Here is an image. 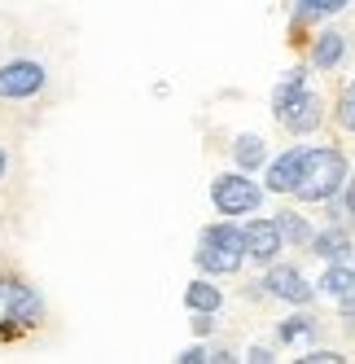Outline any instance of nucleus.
<instances>
[{"instance_id":"obj_22","label":"nucleus","mask_w":355,"mask_h":364,"mask_svg":"<svg viewBox=\"0 0 355 364\" xmlns=\"http://www.w3.org/2000/svg\"><path fill=\"white\" fill-rule=\"evenodd\" d=\"M207 360H211V347L202 343V338H197L193 347H185L180 355H175V364H207Z\"/></svg>"},{"instance_id":"obj_2","label":"nucleus","mask_w":355,"mask_h":364,"mask_svg":"<svg viewBox=\"0 0 355 364\" xmlns=\"http://www.w3.org/2000/svg\"><path fill=\"white\" fill-rule=\"evenodd\" d=\"M351 176V163L338 145H307V159H302V171H298V185L290 198H298L302 206H320L324 198L342 193Z\"/></svg>"},{"instance_id":"obj_26","label":"nucleus","mask_w":355,"mask_h":364,"mask_svg":"<svg viewBox=\"0 0 355 364\" xmlns=\"http://www.w3.org/2000/svg\"><path fill=\"white\" fill-rule=\"evenodd\" d=\"M342 198H346V211H351V220H355V171L346 176V185H342Z\"/></svg>"},{"instance_id":"obj_20","label":"nucleus","mask_w":355,"mask_h":364,"mask_svg":"<svg viewBox=\"0 0 355 364\" xmlns=\"http://www.w3.org/2000/svg\"><path fill=\"white\" fill-rule=\"evenodd\" d=\"M346 355L338 351V347H302V355H298V364H342Z\"/></svg>"},{"instance_id":"obj_21","label":"nucleus","mask_w":355,"mask_h":364,"mask_svg":"<svg viewBox=\"0 0 355 364\" xmlns=\"http://www.w3.org/2000/svg\"><path fill=\"white\" fill-rule=\"evenodd\" d=\"M320 206H324V220H329V224H346V220H351V211H346V198H342V193L324 198Z\"/></svg>"},{"instance_id":"obj_1","label":"nucleus","mask_w":355,"mask_h":364,"mask_svg":"<svg viewBox=\"0 0 355 364\" xmlns=\"http://www.w3.org/2000/svg\"><path fill=\"white\" fill-rule=\"evenodd\" d=\"M268 110H272L276 127H281L285 136H294V141L316 136L324 127V119H329V110H324V97L312 88V66H302V62L290 66L281 80L272 84Z\"/></svg>"},{"instance_id":"obj_16","label":"nucleus","mask_w":355,"mask_h":364,"mask_svg":"<svg viewBox=\"0 0 355 364\" xmlns=\"http://www.w3.org/2000/svg\"><path fill=\"white\" fill-rule=\"evenodd\" d=\"M185 307H189V311H215V316H219L224 290H219V285H215L207 272H202V277H193V281L185 285Z\"/></svg>"},{"instance_id":"obj_17","label":"nucleus","mask_w":355,"mask_h":364,"mask_svg":"<svg viewBox=\"0 0 355 364\" xmlns=\"http://www.w3.org/2000/svg\"><path fill=\"white\" fill-rule=\"evenodd\" d=\"M342 9H351V0H294V22H329Z\"/></svg>"},{"instance_id":"obj_18","label":"nucleus","mask_w":355,"mask_h":364,"mask_svg":"<svg viewBox=\"0 0 355 364\" xmlns=\"http://www.w3.org/2000/svg\"><path fill=\"white\" fill-rule=\"evenodd\" d=\"M9 307H13V277H0V343H13L18 329L9 321Z\"/></svg>"},{"instance_id":"obj_7","label":"nucleus","mask_w":355,"mask_h":364,"mask_svg":"<svg viewBox=\"0 0 355 364\" xmlns=\"http://www.w3.org/2000/svg\"><path fill=\"white\" fill-rule=\"evenodd\" d=\"M241 237H246V264H255V268H268L272 259H281L285 255V242H281V228H276L272 215H250L241 224Z\"/></svg>"},{"instance_id":"obj_14","label":"nucleus","mask_w":355,"mask_h":364,"mask_svg":"<svg viewBox=\"0 0 355 364\" xmlns=\"http://www.w3.org/2000/svg\"><path fill=\"white\" fill-rule=\"evenodd\" d=\"M276 220V228H281V242H285V250H307V242H312V232H316V224L298 211V206H281V211L272 215Z\"/></svg>"},{"instance_id":"obj_28","label":"nucleus","mask_w":355,"mask_h":364,"mask_svg":"<svg viewBox=\"0 0 355 364\" xmlns=\"http://www.w3.org/2000/svg\"><path fill=\"white\" fill-rule=\"evenodd\" d=\"M351 264H355V246H351Z\"/></svg>"},{"instance_id":"obj_9","label":"nucleus","mask_w":355,"mask_h":364,"mask_svg":"<svg viewBox=\"0 0 355 364\" xmlns=\"http://www.w3.org/2000/svg\"><path fill=\"white\" fill-rule=\"evenodd\" d=\"M302 159H307V145H290L281 154H272L268 167H263V189L276 193V198H290L294 185H298V171H302Z\"/></svg>"},{"instance_id":"obj_23","label":"nucleus","mask_w":355,"mask_h":364,"mask_svg":"<svg viewBox=\"0 0 355 364\" xmlns=\"http://www.w3.org/2000/svg\"><path fill=\"white\" fill-rule=\"evenodd\" d=\"M189 316H193L189 325H193L197 338H211V333H215V311H189Z\"/></svg>"},{"instance_id":"obj_13","label":"nucleus","mask_w":355,"mask_h":364,"mask_svg":"<svg viewBox=\"0 0 355 364\" xmlns=\"http://www.w3.org/2000/svg\"><path fill=\"white\" fill-rule=\"evenodd\" d=\"M320 338V316L312 307H294L290 316L276 325V343L281 347H312Z\"/></svg>"},{"instance_id":"obj_4","label":"nucleus","mask_w":355,"mask_h":364,"mask_svg":"<svg viewBox=\"0 0 355 364\" xmlns=\"http://www.w3.org/2000/svg\"><path fill=\"white\" fill-rule=\"evenodd\" d=\"M263 202H268V189H263V180H255V171H219L211 180V206H215V215H228V220H241V215H255L263 211Z\"/></svg>"},{"instance_id":"obj_8","label":"nucleus","mask_w":355,"mask_h":364,"mask_svg":"<svg viewBox=\"0 0 355 364\" xmlns=\"http://www.w3.org/2000/svg\"><path fill=\"white\" fill-rule=\"evenodd\" d=\"M346 58H351V36H346L342 27H320V31L312 36V44H307V66L320 70V75L342 70Z\"/></svg>"},{"instance_id":"obj_5","label":"nucleus","mask_w":355,"mask_h":364,"mask_svg":"<svg viewBox=\"0 0 355 364\" xmlns=\"http://www.w3.org/2000/svg\"><path fill=\"white\" fill-rule=\"evenodd\" d=\"M255 285H259V294L281 299V303H290V307H312V303H316V281H307V277H302V268L281 264V259H272Z\"/></svg>"},{"instance_id":"obj_27","label":"nucleus","mask_w":355,"mask_h":364,"mask_svg":"<svg viewBox=\"0 0 355 364\" xmlns=\"http://www.w3.org/2000/svg\"><path fill=\"white\" fill-rule=\"evenodd\" d=\"M5 171H9V154H5V145H0V180H5Z\"/></svg>"},{"instance_id":"obj_10","label":"nucleus","mask_w":355,"mask_h":364,"mask_svg":"<svg viewBox=\"0 0 355 364\" xmlns=\"http://www.w3.org/2000/svg\"><path fill=\"white\" fill-rule=\"evenodd\" d=\"M316 294H324L338 307V316L355 321V264H324V277L316 281Z\"/></svg>"},{"instance_id":"obj_11","label":"nucleus","mask_w":355,"mask_h":364,"mask_svg":"<svg viewBox=\"0 0 355 364\" xmlns=\"http://www.w3.org/2000/svg\"><path fill=\"white\" fill-rule=\"evenodd\" d=\"M44 311H48L44 294L36 290L31 281L13 277V307H9V321H13V329H18V333H27V329L44 325Z\"/></svg>"},{"instance_id":"obj_6","label":"nucleus","mask_w":355,"mask_h":364,"mask_svg":"<svg viewBox=\"0 0 355 364\" xmlns=\"http://www.w3.org/2000/svg\"><path fill=\"white\" fill-rule=\"evenodd\" d=\"M48 88V66L36 58L0 62V101H31Z\"/></svg>"},{"instance_id":"obj_15","label":"nucleus","mask_w":355,"mask_h":364,"mask_svg":"<svg viewBox=\"0 0 355 364\" xmlns=\"http://www.w3.org/2000/svg\"><path fill=\"white\" fill-rule=\"evenodd\" d=\"M268 141L263 136H255V132H241V136H233V167H241V171H263L268 167Z\"/></svg>"},{"instance_id":"obj_25","label":"nucleus","mask_w":355,"mask_h":364,"mask_svg":"<svg viewBox=\"0 0 355 364\" xmlns=\"http://www.w3.org/2000/svg\"><path fill=\"white\" fill-rule=\"evenodd\" d=\"M233 360H241V355H233V347H211L207 364H233Z\"/></svg>"},{"instance_id":"obj_3","label":"nucleus","mask_w":355,"mask_h":364,"mask_svg":"<svg viewBox=\"0 0 355 364\" xmlns=\"http://www.w3.org/2000/svg\"><path fill=\"white\" fill-rule=\"evenodd\" d=\"M193 264L197 272L207 277H237L246 268V237H241V224L237 220H215L197 232V250H193Z\"/></svg>"},{"instance_id":"obj_24","label":"nucleus","mask_w":355,"mask_h":364,"mask_svg":"<svg viewBox=\"0 0 355 364\" xmlns=\"http://www.w3.org/2000/svg\"><path fill=\"white\" fill-rule=\"evenodd\" d=\"M241 360H246V364H272V360H276V351H272V347H263V343H255Z\"/></svg>"},{"instance_id":"obj_19","label":"nucleus","mask_w":355,"mask_h":364,"mask_svg":"<svg viewBox=\"0 0 355 364\" xmlns=\"http://www.w3.org/2000/svg\"><path fill=\"white\" fill-rule=\"evenodd\" d=\"M334 119H338V127L342 132H351L355 136V80L338 92V106H334Z\"/></svg>"},{"instance_id":"obj_12","label":"nucleus","mask_w":355,"mask_h":364,"mask_svg":"<svg viewBox=\"0 0 355 364\" xmlns=\"http://www.w3.org/2000/svg\"><path fill=\"white\" fill-rule=\"evenodd\" d=\"M351 246H355V237L346 232V224H324V228L312 232V242H307V250L320 259V264H346Z\"/></svg>"}]
</instances>
